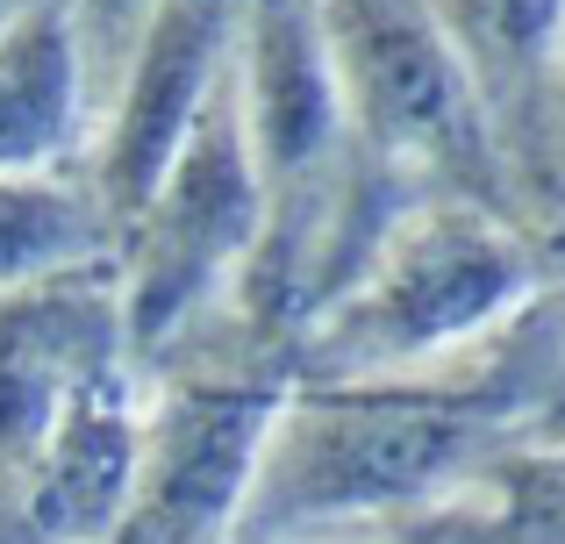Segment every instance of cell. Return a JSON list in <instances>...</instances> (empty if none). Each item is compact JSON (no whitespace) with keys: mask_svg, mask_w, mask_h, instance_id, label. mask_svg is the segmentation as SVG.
Segmentation results:
<instances>
[{"mask_svg":"<svg viewBox=\"0 0 565 544\" xmlns=\"http://www.w3.org/2000/svg\"><path fill=\"white\" fill-rule=\"evenodd\" d=\"M137 430H143V373L137 359H115L65 402L36 466L22 473V516L36 544L115 537L129 480H137Z\"/></svg>","mask_w":565,"mask_h":544,"instance_id":"obj_9","label":"cell"},{"mask_svg":"<svg viewBox=\"0 0 565 544\" xmlns=\"http://www.w3.org/2000/svg\"><path fill=\"white\" fill-rule=\"evenodd\" d=\"M544 373L552 351L530 308L509 337L444 373L351 387L287 380L236 544L359 537L472 509L509 451L537 445Z\"/></svg>","mask_w":565,"mask_h":544,"instance_id":"obj_1","label":"cell"},{"mask_svg":"<svg viewBox=\"0 0 565 544\" xmlns=\"http://www.w3.org/2000/svg\"><path fill=\"white\" fill-rule=\"evenodd\" d=\"M537 330H544V351H552V373L565 380V287H544V301H537Z\"/></svg>","mask_w":565,"mask_h":544,"instance_id":"obj_14","label":"cell"},{"mask_svg":"<svg viewBox=\"0 0 565 544\" xmlns=\"http://www.w3.org/2000/svg\"><path fill=\"white\" fill-rule=\"evenodd\" d=\"M115 359H129L115 266L0 294V488H22L65 402Z\"/></svg>","mask_w":565,"mask_h":544,"instance_id":"obj_8","label":"cell"},{"mask_svg":"<svg viewBox=\"0 0 565 544\" xmlns=\"http://www.w3.org/2000/svg\"><path fill=\"white\" fill-rule=\"evenodd\" d=\"M265 237V180L250 158L244 94L236 65L207 94L186 151L143 201L115 252V287H122V337L137 373L166 365L172 351L201 344V330L236 301L250 258Z\"/></svg>","mask_w":565,"mask_h":544,"instance_id":"obj_4","label":"cell"},{"mask_svg":"<svg viewBox=\"0 0 565 544\" xmlns=\"http://www.w3.org/2000/svg\"><path fill=\"white\" fill-rule=\"evenodd\" d=\"M558 180H565V94H558Z\"/></svg>","mask_w":565,"mask_h":544,"instance_id":"obj_15","label":"cell"},{"mask_svg":"<svg viewBox=\"0 0 565 544\" xmlns=\"http://www.w3.org/2000/svg\"><path fill=\"white\" fill-rule=\"evenodd\" d=\"M236 36H244V0H151V14L137 22L122 94L86 166V186L115 223V252L172 172V158L186 151L222 72L236 65Z\"/></svg>","mask_w":565,"mask_h":544,"instance_id":"obj_6","label":"cell"},{"mask_svg":"<svg viewBox=\"0 0 565 544\" xmlns=\"http://www.w3.org/2000/svg\"><path fill=\"white\" fill-rule=\"evenodd\" d=\"M287 359H172L143 373L137 480L108 544H236Z\"/></svg>","mask_w":565,"mask_h":544,"instance_id":"obj_5","label":"cell"},{"mask_svg":"<svg viewBox=\"0 0 565 544\" xmlns=\"http://www.w3.org/2000/svg\"><path fill=\"white\" fill-rule=\"evenodd\" d=\"M151 14V0H79L72 22H79V43H115V36H137V22Z\"/></svg>","mask_w":565,"mask_h":544,"instance_id":"obj_13","label":"cell"},{"mask_svg":"<svg viewBox=\"0 0 565 544\" xmlns=\"http://www.w3.org/2000/svg\"><path fill=\"white\" fill-rule=\"evenodd\" d=\"M86 122V43L72 0H22L0 22V172H65Z\"/></svg>","mask_w":565,"mask_h":544,"instance_id":"obj_10","label":"cell"},{"mask_svg":"<svg viewBox=\"0 0 565 544\" xmlns=\"http://www.w3.org/2000/svg\"><path fill=\"white\" fill-rule=\"evenodd\" d=\"M316 14L351 137V186L365 209L401 215L423 194L509 209L487 122L423 0H316Z\"/></svg>","mask_w":565,"mask_h":544,"instance_id":"obj_3","label":"cell"},{"mask_svg":"<svg viewBox=\"0 0 565 544\" xmlns=\"http://www.w3.org/2000/svg\"><path fill=\"white\" fill-rule=\"evenodd\" d=\"M308 544H487L480 531V502L437 523H401V531H359V537H308Z\"/></svg>","mask_w":565,"mask_h":544,"instance_id":"obj_12","label":"cell"},{"mask_svg":"<svg viewBox=\"0 0 565 544\" xmlns=\"http://www.w3.org/2000/svg\"><path fill=\"white\" fill-rule=\"evenodd\" d=\"M552 273L530 230L494 201L423 194L365 244L344 287L301 322L287 380H415L487 351L544 301Z\"/></svg>","mask_w":565,"mask_h":544,"instance_id":"obj_2","label":"cell"},{"mask_svg":"<svg viewBox=\"0 0 565 544\" xmlns=\"http://www.w3.org/2000/svg\"><path fill=\"white\" fill-rule=\"evenodd\" d=\"M115 266V223L79 172H0V294Z\"/></svg>","mask_w":565,"mask_h":544,"instance_id":"obj_11","label":"cell"},{"mask_svg":"<svg viewBox=\"0 0 565 544\" xmlns=\"http://www.w3.org/2000/svg\"><path fill=\"white\" fill-rule=\"evenodd\" d=\"M466 79L501 180H558V94H565V0H423Z\"/></svg>","mask_w":565,"mask_h":544,"instance_id":"obj_7","label":"cell"}]
</instances>
